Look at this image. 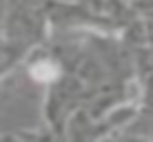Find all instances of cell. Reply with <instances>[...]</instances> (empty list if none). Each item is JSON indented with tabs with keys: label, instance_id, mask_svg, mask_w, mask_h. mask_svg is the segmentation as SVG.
<instances>
[{
	"label": "cell",
	"instance_id": "1",
	"mask_svg": "<svg viewBox=\"0 0 153 142\" xmlns=\"http://www.w3.org/2000/svg\"><path fill=\"white\" fill-rule=\"evenodd\" d=\"M31 76H33L36 80H40V82H49L58 76V69L51 62H38V65L31 69Z\"/></svg>",
	"mask_w": 153,
	"mask_h": 142
}]
</instances>
